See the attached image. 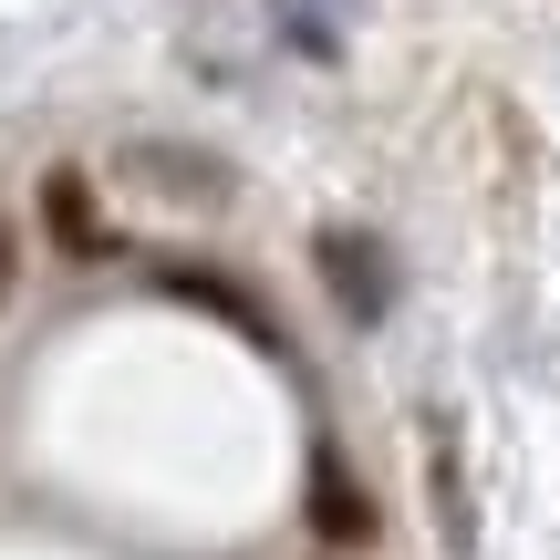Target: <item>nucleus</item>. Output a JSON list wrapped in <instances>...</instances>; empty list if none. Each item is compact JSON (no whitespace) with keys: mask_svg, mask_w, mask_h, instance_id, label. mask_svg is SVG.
<instances>
[{"mask_svg":"<svg viewBox=\"0 0 560 560\" xmlns=\"http://www.w3.org/2000/svg\"><path fill=\"white\" fill-rule=\"evenodd\" d=\"M280 21H291V42H301L312 62L342 52V0H280Z\"/></svg>","mask_w":560,"mask_h":560,"instance_id":"5","label":"nucleus"},{"mask_svg":"<svg viewBox=\"0 0 560 560\" xmlns=\"http://www.w3.org/2000/svg\"><path fill=\"white\" fill-rule=\"evenodd\" d=\"M156 291L198 301L208 322H229V332H249L260 353H280V322L260 312V291H249V280H219V270H198V260H166V270H156Z\"/></svg>","mask_w":560,"mask_h":560,"instance_id":"2","label":"nucleus"},{"mask_svg":"<svg viewBox=\"0 0 560 560\" xmlns=\"http://www.w3.org/2000/svg\"><path fill=\"white\" fill-rule=\"evenodd\" d=\"M42 229H52L62 249H83V260H104V249H115V229H104L94 187H83L73 166H52V177H42Z\"/></svg>","mask_w":560,"mask_h":560,"instance_id":"4","label":"nucleus"},{"mask_svg":"<svg viewBox=\"0 0 560 560\" xmlns=\"http://www.w3.org/2000/svg\"><path fill=\"white\" fill-rule=\"evenodd\" d=\"M312 270L332 280V301L353 322H384V312H395V260H384L374 229H322V240H312Z\"/></svg>","mask_w":560,"mask_h":560,"instance_id":"1","label":"nucleus"},{"mask_svg":"<svg viewBox=\"0 0 560 560\" xmlns=\"http://www.w3.org/2000/svg\"><path fill=\"white\" fill-rule=\"evenodd\" d=\"M0 301H11V229H0Z\"/></svg>","mask_w":560,"mask_h":560,"instance_id":"6","label":"nucleus"},{"mask_svg":"<svg viewBox=\"0 0 560 560\" xmlns=\"http://www.w3.org/2000/svg\"><path fill=\"white\" fill-rule=\"evenodd\" d=\"M301 509H312V529H322L332 550H363V540H374V499L353 488V467H342L332 446H322L312 478H301Z\"/></svg>","mask_w":560,"mask_h":560,"instance_id":"3","label":"nucleus"}]
</instances>
